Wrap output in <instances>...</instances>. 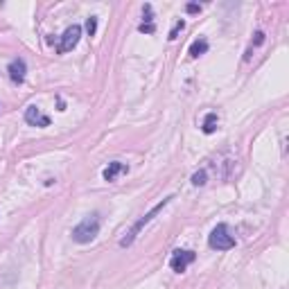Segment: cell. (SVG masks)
I'll return each instance as SVG.
<instances>
[{"label":"cell","mask_w":289,"mask_h":289,"mask_svg":"<svg viewBox=\"0 0 289 289\" xmlns=\"http://www.w3.org/2000/svg\"><path fill=\"white\" fill-rule=\"evenodd\" d=\"M138 30L145 32V34H152L156 27H154V18H152V5H145V23L138 25Z\"/></svg>","instance_id":"cell-9"},{"label":"cell","mask_w":289,"mask_h":289,"mask_svg":"<svg viewBox=\"0 0 289 289\" xmlns=\"http://www.w3.org/2000/svg\"><path fill=\"white\" fill-rule=\"evenodd\" d=\"M25 73H27V66H25L23 59H14L9 64V68H7V75H9V79L14 84H23Z\"/></svg>","instance_id":"cell-7"},{"label":"cell","mask_w":289,"mask_h":289,"mask_svg":"<svg viewBox=\"0 0 289 289\" xmlns=\"http://www.w3.org/2000/svg\"><path fill=\"white\" fill-rule=\"evenodd\" d=\"M208 246H210L212 251H230L233 249V246H235V237H233L228 226L217 224L215 228H212L210 237H208Z\"/></svg>","instance_id":"cell-3"},{"label":"cell","mask_w":289,"mask_h":289,"mask_svg":"<svg viewBox=\"0 0 289 289\" xmlns=\"http://www.w3.org/2000/svg\"><path fill=\"white\" fill-rule=\"evenodd\" d=\"M194 251H174V255H172L170 260V267L172 271H177V274H183V271L188 269V267L194 262Z\"/></svg>","instance_id":"cell-5"},{"label":"cell","mask_w":289,"mask_h":289,"mask_svg":"<svg viewBox=\"0 0 289 289\" xmlns=\"http://www.w3.org/2000/svg\"><path fill=\"white\" fill-rule=\"evenodd\" d=\"M25 122L32 124V127H50V118L45 113H41V108L34 104L25 108Z\"/></svg>","instance_id":"cell-6"},{"label":"cell","mask_w":289,"mask_h":289,"mask_svg":"<svg viewBox=\"0 0 289 289\" xmlns=\"http://www.w3.org/2000/svg\"><path fill=\"white\" fill-rule=\"evenodd\" d=\"M79 39H82V27H79V25H70L68 30L64 32V36H61L59 45H57V52L59 54L70 52V50L79 43Z\"/></svg>","instance_id":"cell-4"},{"label":"cell","mask_w":289,"mask_h":289,"mask_svg":"<svg viewBox=\"0 0 289 289\" xmlns=\"http://www.w3.org/2000/svg\"><path fill=\"white\" fill-rule=\"evenodd\" d=\"M183 27H186V23H183V20H177V25L172 27V32H170V36H167V39H170V41H177L179 39V32H183Z\"/></svg>","instance_id":"cell-12"},{"label":"cell","mask_w":289,"mask_h":289,"mask_svg":"<svg viewBox=\"0 0 289 289\" xmlns=\"http://www.w3.org/2000/svg\"><path fill=\"white\" fill-rule=\"evenodd\" d=\"M217 122H219V118H217V113H208V115H206V120H203V124H201V131H203V133H215Z\"/></svg>","instance_id":"cell-11"},{"label":"cell","mask_w":289,"mask_h":289,"mask_svg":"<svg viewBox=\"0 0 289 289\" xmlns=\"http://www.w3.org/2000/svg\"><path fill=\"white\" fill-rule=\"evenodd\" d=\"M206 183V172L201 170V172H196L194 177H192V186H203Z\"/></svg>","instance_id":"cell-14"},{"label":"cell","mask_w":289,"mask_h":289,"mask_svg":"<svg viewBox=\"0 0 289 289\" xmlns=\"http://www.w3.org/2000/svg\"><path fill=\"white\" fill-rule=\"evenodd\" d=\"M99 226H102L99 212H93V215L84 217V219L73 228V240L77 242V244H89V242H93L95 237H97Z\"/></svg>","instance_id":"cell-1"},{"label":"cell","mask_w":289,"mask_h":289,"mask_svg":"<svg viewBox=\"0 0 289 289\" xmlns=\"http://www.w3.org/2000/svg\"><path fill=\"white\" fill-rule=\"evenodd\" d=\"M86 30H89L91 36H95V32H97V18H95V16H91V18L86 20Z\"/></svg>","instance_id":"cell-13"},{"label":"cell","mask_w":289,"mask_h":289,"mask_svg":"<svg viewBox=\"0 0 289 289\" xmlns=\"http://www.w3.org/2000/svg\"><path fill=\"white\" fill-rule=\"evenodd\" d=\"M122 172H127V165L124 163H120V161H113V163H108V167L104 170V181H108V183H113L115 179L122 174Z\"/></svg>","instance_id":"cell-8"},{"label":"cell","mask_w":289,"mask_h":289,"mask_svg":"<svg viewBox=\"0 0 289 289\" xmlns=\"http://www.w3.org/2000/svg\"><path fill=\"white\" fill-rule=\"evenodd\" d=\"M208 52V41L206 39H196L194 43L190 45V57L192 59H196V57H201V54Z\"/></svg>","instance_id":"cell-10"},{"label":"cell","mask_w":289,"mask_h":289,"mask_svg":"<svg viewBox=\"0 0 289 289\" xmlns=\"http://www.w3.org/2000/svg\"><path fill=\"white\" fill-rule=\"evenodd\" d=\"M172 199H174V196H167V199H163L161 203H156V206H154L152 210L147 212V215L142 217V219H138L136 224H133V228H131V230H129V233H127V237H122V240H120V246H131V244H133V240H136V237H138V233H140V230L145 228V226H147L149 221H152L154 217H156L158 212H161L163 208H165V206H167V203H170Z\"/></svg>","instance_id":"cell-2"},{"label":"cell","mask_w":289,"mask_h":289,"mask_svg":"<svg viewBox=\"0 0 289 289\" xmlns=\"http://www.w3.org/2000/svg\"><path fill=\"white\" fill-rule=\"evenodd\" d=\"M186 11H188V14H199L201 5H196V2H190V5H186Z\"/></svg>","instance_id":"cell-15"}]
</instances>
